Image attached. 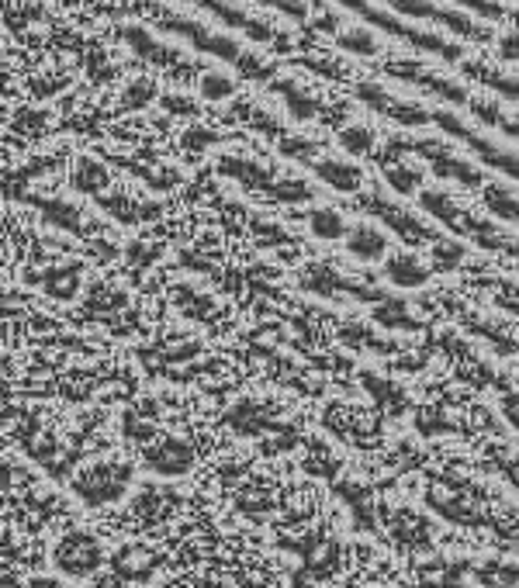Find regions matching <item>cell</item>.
<instances>
[{
  "mask_svg": "<svg viewBox=\"0 0 519 588\" xmlns=\"http://www.w3.org/2000/svg\"><path fill=\"white\" fill-rule=\"evenodd\" d=\"M440 21H443L447 28H454L457 35H468V39H481V42L488 39L485 28H478L475 21H468L464 14H457V11H443V14H440Z\"/></svg>",
  "mask_w": 519,
  "mask_h": 588,
  "instance_id": "cell-10",
  "label": "cell"
},
{
  "mask_svg": "<svg viewBox=\"0 0 519 588\" xmlns=\"http://www.w3.org/2000/svg\"><path fill=\"white\" fill-rule=\"evenodd\" d=\"M385 177H388V184L395 187L398 194H412L419 184H423V170L402 167V163H391V167H385Z\"/></svg>",
  "mask_w": 519,
  "mask_h": 588,
  "instance_id": "cell-9",
  "label": "cell"
},
{
  "mask_svg": "<svg viewBox=\"0 0 519 588\" xmlns=\"http://www.w3.org/2000/svg\"><path fill=\"white\" fill-rule=\"evenodd\" d=\"M502 416L509 419V426L519 429V388H513L509 395H502Z\"/></svg>",
  "mask_w": 519,
  "mask_h": 588,
  "instance_id": "cell-17",
  "label": "cell"
},
{
  "mask_svg": "<svg viewBox=\"0 0 519 588\" xmlns=\"http://www.w3.org/2000/svg\"><path fill=\"white\" fill-rule=\"evenodd\" d=\"M513 18H516V21H519V14H513Z\"/></svg>",
  "mask_w": 519,
  "mask_h": 588,
  "instance_id": "cell-23",
  "label": "cell"
},
{
  "mask_svg": "<svg viewBox=\"0 0 519 588\" xmlns=\"http://www.w3.org/2000/svg\"><path fill=\"white\" fill-rule=\"evenodd\" d=\"M319 177L326 180V184H333L336 191H357L360 180H364V173L353 167V163L326 160V163H319Z\"/></svg>",
  "mask_w": 519,
  "mask_h": 588,
  "instance_id": "cell-7",
  "label": "cell"
},
{
  "mask_svg": "<svg viewBox=\"0 0 519 588\" xmlns=\"http://www.w3.org/2000/svg\"><path fill=\"white\" fill-rule=\"evenodd\" d=\"M346 250L360 256V260H381L388 253V236L378 225H353L346 232Z\"/></svg>",
  "mask_w": 519,
  "mask_h": 588,
  "instance_id": "cell-4",
  "label": "cell"
},
{
  "mask_svg": "<svg viewBox=\"0 0 519 588\" xmlns=\"http://www.w3.org/2000/svg\"><path fill=\"white\" fill-rule=\"evenodd\" d=\"M391 4L398 7V11L405 14H423V18H440L443 11H436L433 4H426V0H391Z\"/></svg>",
  "mask_w": 519,
  "mask_h": 588,
  "instance_id": "cell-15",
  "label": "cell"
},
{
  "mask_svg": "<svg viewBox=\"0 0 519 588\" xmlns=\"http://www.w3.org/2000/svg\"><path fill=\"white\" fill-rule=\"evenodd\" d=\"M385 277L395 288H423L426 281L433 277V267L426 256L402 250V253H391L385 263Z\"/></svg>",
  "mask_w": 519,
  "mask_h": 588,
  "instance_id": "cell-3",
  "label": "cell"
},
{
  "mask_svg": "<svg viewBox=\"0 0 519 588\" xmlns=\"http://www.w3.org/2000/svg\"><path fill=\"white\" fill-rule=\"evenodd\" d=\"M367 208L371 211H378L381 218L391 225V229L398 232V236L405 239L409 246H423V243H436V239L443 236L436 225L430 222H423V218H416L412 211H405V208H398V205H388V201H367Z\"/></svg>",
  "mask_w": 519,
  "mask_h": 588,
  "instance_id": "cell-1",
  "label": "cell"
},
{
  "mask_svg": "<svg viewBox=\"0 0 519 588\" xmlns=\"http://www.w3.org/2000/svg\"><path fill=\"white\" fill-rule=\"evenodd\" d=\"M360 97H364V101H371V104H378V108L388 101V97H385V90H381V87H374V84H364V87H360Z\"/></svg>",
  "mask_w": 519,
  "mask_h": 588,
  "instance_id": "cell-20",
  "label": "cell"
},
{
  "mask_svg": "<svg viewBox=\"0 0 519 588\" xmlns=\"http://www.w3.org/2000/svg\"><path fill=\"white\" fill-rule=\"evenodd\" d=\"M468 104H471V111H475L481 122H488V125H499L502 122L499 104H488V101H468Z\"/></svg>",
  "mask_w": 519,
  "mask_h": 588,
  "instance_id": "cell-16",
  "label": "cell"
},
{
  "mask_svg": "<svg viewBox=\"0 0 519 588\" xmlns=\"http://www.w3.org/2000/svg\"><path fill=\"white\" fill-rule=\"evenodd\" d=\"M423 84H430L436 94L450 97V101H468V90L457 87V84H450V80H436V77H426V73H423Z\"/></svg>",
  "mask_w": 519,
  "mask_h": 588,
  "instance_id": "cell-14",
  "label": "cell"
},
{
  "mask_svg": "<svg viewBox=\"0 0 519 588\" xmlns=\"http://www.w3.org/2000/svg\"><path fill=\"white\" fill-rule=\"evenodd\" d=\"M461 4L475 7V11L488 14V18H502V7L499 4H488V0H461Z\"/></svg>",
  "mask_w": 519,
  "mask_h": 588,
  "instance_id": "cell-19",
  "label": "cell"
},
{
  "mask_svg": "<svg viewBox=\"0 0 519 588\" xmlns=\"http://www.w3.org/2000/svg\"><path fill=\"white\" fill-rule=\"evenodd\" d=\"M502 474H506V478H509V485H513V488H519V457H516V461L509 464V467H506V471H502Z\"/></svg>",
  "mask_w": 519,
  "mask_h": 588,
  "instance_id": "cell-22",
  "label": "cell"
},
{
  "mask_svg": "<svg viewBox=\"0 0 519 588\" xmlns=\"http://www.w3.org/2000/svg\"><path fill=\"white\" fill-rule=\"evenodd\" d=\"M485 208L502 222H519V194L506 184H485Z\"/></svg>",
  "mask_w": 519,
  "mask_h": 588,
  "instance_id": "cell-6",
  "label": "cell"
},
{
  "mask_svg": "<svg viewBox=\"0 0 519 588\" xmlns=\"http://www.w3.org/2000/svg\"><path fill=\"white\" fill-rule=\"evenodd\" d=\"M436 122L447 128L450 135H468V128H464V122H461L457 115H450V111H440V115H436Z\"/></svg>",
  "mask_w": 519,
  "mask_h": 588,
  "instance_id": "cell-18",
  "label": "cell"
},
{
  "mask_svg": "<svg viewBox=\"0 0 519 588\" xmlns=\"http://www.w3.org/2000/svg\"><path fill=\"white\" fill-rule=\"evenodd\" d=\"M471 250L461 243V239H447L440 236L433 243V253H430V267L433 274H454V270H461L464 263H468Z\"/></svg>",
  "mask_w": 519,
  "mask_h": 588,
  "instance_id": "cell-5",
  "label": "cell"
},
{
  "mask_svg": "<svg viewBox=\"0 0 519 588\" xmlns=\"http://www.w3.org/2000/svg\"><path fill=\"white\" fill-rule=\"evenodd\" d=\"M56 564L66 571V575L84 578V575H90V571L97 568V564H101V547H97L90 537H80V533H73V537H66L63 544H59Z\"/></svg>",
  "mask_w": 519,
  "mask_h": 588,
  "instance_id": "cell-2",
  "label": "cell"
},
{
  "mask_svg": "<svg viewBox=\"0 0 519 588\" xmlns=\"http://www.w3.org/2000/svg\"><path fill=\"white\" fill-rule=\"evenodd\" d=\"M343 146L350 149V153H367V149L374 146V132L367 125H353V128H343Z\"/></svg>",
  "mask_w": 519,
  "mask_h": 588,
  "instance_id": "cell-11",
  "label": "cell"
},
{
  "mask_svg": "<svg viewBox=\"0 0 519 588\" xmlns=\"http://www.w3.org/2000/svg\"><path fill=\"white\" fill-rule=\"evenodd\" d=\"M229 80H218V77H212V80H208V84H205V94L208 97H218V94H229Z\"/></svg>",
  "mask_w": 519,
  "mask_h": 588,
  "instance_id": "cell-21",
  "label": "cell"
},
{
  "mask_svg": "<svg viewBox=\"0 0 519 588\" xmlns=\"http://www.w3.org/2000/svg\"><path fill=\"white\" fill-rule=\"evenodd\" d=\"M308 229L319 239H346V222L340 211H333V208H315L312 215H308Z\"/></svg>",
  "mask_w": 519,
  "mask_h": 588,
  "instance_id": "cell-8",
  "label": "cell"
},
{
  "mask_svg": "<svg viewBox=\"0 0 519 588\" xmlns=\"http://www.w3.org/2000/svg\"><path fill=\"white\" fill-rule=\"evenodd\" d=\"M388 115L398 118L402 125H426V122H430V115H426L423 108H405V104H391Z\"/></svg>",
  "mask_w": 519,
  "mask_h": 588,
  "instance_id": "cell-12",
  "label": "cell"
},
{
  "mask_svg": "<svg viewBox=\"0 0 519 588\" xmlns=\"http://www.w3.org/2000/svg\"><path fill=\"white\" fill-rule=\"evenodd\" d=\"M343 45L350 52H364V56H371V52L378 49V42H374L371 32H350V35H343Z\"/></svg>",
  "mask_w": 519,
  "mask_h": 588,
  "instance_id": "cell-13",
  "label": "cell"
}]
</instances>
